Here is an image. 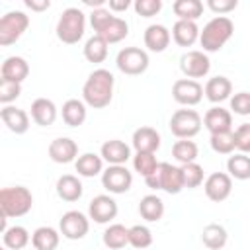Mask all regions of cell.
<instances>
[{
    "label": "cell",
    "instance_id": "obj_1",
    "mask_svg": "<svg viewBox=\"0 0 250 250\" xmlns=\"http://www.w3.org/2000/svg\"><path fill=\"white\" fill-rule=\"evenodd\" d=\"M113 84L115 78L105 68H96L82 86V100L86 105L94 109L107 107L113 100Z\"/></svg>",
    "mask_w": 250,
    "mask_h": 250
},
{
    "label": "cell",
    "instance_id": "obj_2",
    "mask_svg": "<svg viewBox=\"0 0 250 250\" xmlns=\"http://www.w3.org/2000/svg\"><path fill=\"white\" fill-rule=\"evenodd\" d=\"M234 33V23L227 16H215L209 20L201 33H199V43L203 47V53H217L225 47V43L232 37Z\"/></svg>",
    "mask_w": 250,
    "mask_h": 250
},
{
    "label": "cell",
    "instance_id": "obj_3",
    "mask_svg": "<svg viewBox=\"0 0 250 250\" xmlns=\"http://www.w3.org/2000/svg\"><path fill=\"white\" fill-rule=\"evenodd\" d=\"M145 182L150 189H162L170 195H176L186 188L182 166H174L170 162H160L156 166V170L145 178Z\"/></svg>",
    "mask_w": 250,
    "mask_h": 250
},
{
    "label": "cell",
    "instance_id": "obj_4",
    "mask_svg": "<svg viewBox=\"0 0 250 250\" xmlns=\"http://www.w3.org/2000/svg\"><path fill=\"white\" fill-rule=\"evenodd\" d=\"M33 207V195L23 186L14 188H2L0 189V213L8 219L12 217H23Z\"/></svg>",
    "mask_w": 250,
    "mask_h": 250
},
{
    "label": "cell",
    "instance_id": "obj_5",
    "mask_svg": "<svg viewBox=\"0 0 250 250\" xmlns=\"http://www.w3.org/2000/svg\"><path fill=\"white\" fill-rule=\"evenodd\" d=\"M57 37L66 45H74L84 37L86 14L80 8H66L57 21Z\"/></svg>",
    "mask_w": 250,
    "mask_h": 250
},
{
    "label": "cell",
    "instance_id": "obj_6",
    "mask_svg": "<svg viewBox=\"0 0 250 250\" xmlns=\"http://www.w3.org/2000/svg\"><path fill=\"white\" fill-rule=\"evenodd\" d=\"M29 27V16L21 10H12L0 18V45H14Z\"/></svg>",
    "mask_w": 250,
    "mask_h": 250
},
{
    "label": "cell",
    "instance_id": "obj_7",
    "mask_svg": "<svg viewBox=\"0 0 250 250\" xmlns=\"http://www.w3.org/2000/svg\"><path fill=\"white\" fill-rule=\"evenodd\" d=\"M201 115L195 109H178L170 117V131L178 139H191L201 131Z\"/></svg>",
    "mask_w": 250,
    "mask_h": 250
},
{
    "label": "cell",
    "instance_id": "obj_8",
    "mask_svg": "<svg viewBox=\"0 0 250 250\" xmlns=\"http://www.w3.org/2000/svg\"><path fill=\"white\" fill-rule=\"evenodd\" d=\"M148 53L141 47H125L117 53L115 64L123 74L139 76L148 68Z\"/></svg>",
    "mask_w": 250,
    "mask_h": 250
},
{
    "label": "cell",
    "instance_id": "obj_9",
    "mask_svg": "<svg viewBox=\"0 0 250 250\" xmlns=\"http://www.w3.org/2000/svg\"><path fill=\"white\" fill-rule=\"evenodd\" d=\"M102 186L109 193H115V195L125 193L133 186V174L127 170L125 164H121V166H107L102 172Z\"/></svg>",
    "mask_w": 250,
    "mask_h": 250
},
{
    "label": "cell",
    "instance_id": "obj_10",
    "mask_svg": "<svg viewBox=\"0 0 250 250\" xmlns=\"http://www.w3.org/2000/svg\"><path fill=\"white\" fill-rule=\"evenodd\" d=\"M90 217L80 211H66L59 221V230L68 240H80L90 230Z\"/></svg>",
    "mask_w": 250,
    "mask_h": 250
},
{
    "label": "cell",
    "instance_id": "obj_11",
    "mask_svg": "<svg viewBox=\"0 0 250 250\" xmlns=\"http://www.w3.org/2000/svg\"><path fill=\"white\" fill-rule=\"evenodd\" d=\"M180 70L191 80L203 78L211 70V61L203 51H188L180 57Z\"/></svg>",
    "mask_w": 250,
    "mask_h": 250
},
{
    "label": "cell",
    "instance_id": "obj_12",
    "mask_svg": "<svg viewBox=\"0 0 250 250\" xmlns=\"http://www.w3.org/2000/svg\"><path fill=\"white\" fill-rule=\"evenodd\" d=\"M172 98L180 104V105H186V107H191V105H197L203 98V86L197 82V80H191V78H180L174 82L172 86Z\"/></svg>",
    "mask_w": 250,
    "mask_h": 250
},
{
    "label": "cell",
    "instance_id": "obj_13",
    "mask_svg": "<svg viewBox=\"0 0 250 250\" xmlns=\"http://www.w3.org/2000/svg\"><path fill=\"white\" fill-rule=\"evenodd\" d=\"M117 211H119L117 201L105 193L96 195L88 205V217L98 225H105V223L113 221L117 217Z\"/></svg>",
    "mask_w": 250,
    "mask_h": 250
},
{
    "label": "cell",
    "instance_id": "obj_14",
    "mask_svg": "<svg viewBox=\"0 0 250 250\" xmlns=\"http://www.w3.org/2000/svg\"><path fill=\"white\" fill-rule=\"evenodd\" d=\"M203 189H205V195L215 201V203H221L225 201L230 191H232V178L227 174V172H213L207 176V180L203 182Z\"/></svg>",
    "mask_w": 250,
    "mask_h": 250
},
{
    "label": "cell",
    "instance_id": "obj_15",
    "mask_svg": "<svg viewBox=\"0 0 250 250\" xmlns=\"http://www.w3.org/2000/svg\"><path fill=\"white\" fill-rule=\"evenodd\" d=\"M49 158L57 164H68V162H76L78 158V145L68 139V137H59L55 141H51L49 148Z\"/></svg>",
    "mask_w": 250,
    "mask_h": 250
},
{
    "label": "cell",
    "instance_id": "obj_16",
    "mask_svg": "<svg viewBox=\"0 0 250 250\" xmlns=\"http://www.w3.org/2000/svg\"><path fill=\"white\" fill-rule=\"evenodd\" d=\"M203 125L211 135L232 131V113L221 105H213L203 115Z\"/></svg>",
    "mask_w": 250,
    "mask_h": 250
},
{
    "label": "cell",
    "instance_id": "obj_17",
    "mask_svg": "<svg viewBox=\"0 0 250 250\" xmlns=\"http://www.w3.org/2000/svg\"><path fill=\"white\" fill-rule=\"evenodd\" d=\"M100 156L109 164V166H121L131 158V148L127 143L119 141V139H109L102 145L100 148Z\"/></svg>",
    "mask_w": 250,
    "mask_h": 250
},
{
    "label": "cell",
    "instance_id": "obj_18",
    "mask_svg": "<svg viewBox=\"0 0 250 250\" xmlns=\"http://www.w3.org/2000/svg\"><path fill=\"white\" fill-rule=\"evenodd\" d=\"M145 47L152 53H162L168 49L170 41H172V33L166 25L162 23H152L145 29Z\"/></svg>",
    "mask_w": 250,
    "mask_h": 250
},
{
    "label": "cell",
    "instance_id": "obj_19",
    "mask_svg": "<svg viewBox=\"0 0 250 250\" xmlns=\"http://www.w3.org/2000/svg\"><path fill=\"white\" fill-rule=\"evenodd\" d=\"M0 119L16 135H23L29 129V115L16 105H4L0 109Z\"/></svg>",
    "mask_w": 250,
    "mask_h": 250
},
{
    "label": "cell",
    "instance_id": "obj_20",
    "mask_svg": "<svg viewBox=\"0 0 250 250\" xmlns=\"http://www.w3.org/2000/svg\"><path fill=\"white\" fill-rule=\"evenodd\" d=\"M133 148L137 152H156L160 148V133L154 127H139L133 133Z\"/></svg>",
    "mask_w": 250,
    "mask_h": 250
},
{
    "label": "cell",
    "instance_id": "obj_21",
    "mask_svg": "<svg viewBox=\"0 0 250 250\" xmlns=\"http://www.w3.org/2000/svg\"><path fill=\"white\" fill-rule=\"evenodd\" d=\"M203 94L211 104H221L225 100H230L232 82L227 76H213V78L207 80V84L203 88Z\"/></svg>",
    "mask_w": 250,
    "mask_h": 250
},
{
    "label": "cell",
    "instance_id": "obj_22",
    "mask_svg": "<svg viewBox=\"0 0 250 250\" xmlns=\"http://www.w3.org/2000/svg\"><path fill=\"white\" fill-rule=\"evenodd\" d=\"M0 74L4 80H10V82H18L21 84L27 76H29V64L23 57H8L4 62H2V68H0Z\"/></svg>",
    "mask_w": 250,
    "mask_h": 250
},
{
    "label": "cell",
    "instance_id": "obj_23",
    "mask_svg": "<svg viewBox=\"0 0 250 250\" xmlns=\"http://www.w3.org/2000/svg\"><path fill=\"white\" fill-rule=\"evenodd\" d=\"M57 105L53 100H47V98H37L33 100L31 104V119L41 125V127H49L55 123L57 119Z\"/></svg>",
    "mask_w": 250,
    "mask_h": 250
},
{
    "label": "cell",
    "instance_id": "obj_24",
    "mask_svg": "<svg viewBox=\"0 0 250 250\" xmlns=\"http://www.w3.org/2000/svg\"><path fill=\"white\" fill-rule=\"evenodd\" d=\"M201 29L197 27L195 21H186V20H178L172 25V39L180 45V47H191L197 39H199Z\"/></svg>",
    "mask_w": 250,
    "mask_h": 250
},
{
    "label": "cell",
    "instance_id": "obj_25",
    "mask_svg": "<svg viewBox=\"0 0 250 250\" xmlns=\"http://www.w3.org/2000/svg\"><path fill=\"white\" fill-rule=\"evenodd\" d=\"M61 115H62V121L68 127H80L86 121V115H88V109H86L84 100H76V98L66 100L62 104Z\"/></svg>",
    "mask_w": 250,
    "mask_h": 250
},
{
    "label": "cell",
    "instance_id": "obj_26",
    "mask_svg": "<svg viewBox=\"0 0 250 250\" xmlns=\"http://www.w3.org/2000/svg\"><path fill=\"white\" fill-rule=\"evenodd\" d=\"M82 191H84L82 182L72 174H64L57 180V195L62 201H70V203L78 201L82 197Z\"/></svg>",
    "mask_w": 250,
    "mask_h": 250
},
{
    "label": "cell",
    "instance_id": "obj_27",
    "mask_svg": "<svg viewBox=\"0 0 250 250\" xmlns=\"http://www.w3.org/2000/svg\"><path fill=\"white\" fill-rule=\"evenodd\" d=\"M74 168H76L78 176L94 178V176L104 172V158L100 154H96V152H84V154H80L76 158Z\"/></svg>",
    "mask_w": 250,
    "mask_h": 250
},
{
    "label": "cell",
    "instance_id": "obj_28",
    "mask_svg": "<svg viewBox=\"0 0 250 250\" xmlns=\"http://www.w3.org/2000/svg\"><path fill=\"white\" fill-rule=\"evenodd\" d=\"M61 242V232L53 227H39L31 234V244L35 250H57Z\"/></svg>",
    "mask_w": 250,
    "mask_h": 250
},
{
    "label": "cell",
    "instance_id": "obj_29",
    "mask_svg": "<svg viewBox=\"0 0 250 250\" xmlns=\"http://www.w3.org/2000/svg\"><path fill=\"white\" fill-rule=\"evenodd\" d=\"M139 215H141L145 221H148V223L160 221L162 215H164V201H162L158 195H154V193L145 195V197L141 199V203H139Z\"/></svg>",
    "mask_w": 250,
    "mask_h": 250
},
{
    "label": "cell",
    "instance_id": "obj_30",
    "mask_svg": "<svg viewBox=\"0 0 250 250\" xmlns=\"http://www.w3.org/2000/svg\"><path fill=\"white\" fill-rule=\"evenodd\" d=\"M201 240L203 244L209 248V250H221L227 240H229V234H227V229L223 225H217V223H209L203 227L201 230Z\"/></svg>",
    "mask_w": 250,
    "mask_h": 250
},
{
    "label": "cell",
    "instance_id": "obj_31",
    "mask_svg": "<svg viewBox=\"0 0 250 250\" xmlns=\"http://www.w3.org/2000/svg\"><path fill=\"white\" fill-rule=\"evenodd\" d=\"M104 244L111 250H121L129 244V229L115 223V225H109L105 230H104V236H102Z\"/></svg>",
    "mask_w": 250,
    "mask_h": 250
},
{
    "label": "cell",
    "instance_id": "obj_32",
    "mask_svg": "<svg viewBox=\"0 0 250 250\" xmlns=\"http://www.w3.org/2000/svg\"><path fill=\"white\" fill-rule=\"evenodd\" d=\"M172 10L178 16V20L197 21L203 14V2L201 0H176L172 4Z\"/></svg>",
    "mask_w": 250,
    "mask_h": 250
},
{
    "label": "cell",
    "instance_id": "obj_33",
    "mask_svg": "<svg viewBox=\"0 0 250 250\" xmlns=\"http://www.w3.org/2000/svg\"><path fill=\"white\" fill-rule=\"evenodd\" d=\"M98 35L104 37V39L107 41V45H111V43H119V41H123V39L129 35V23H127L123 18L113 16L111 21H109Z\"/></svg>",
    "mask_w": 250,
    "mask_h": 250
},
{
    "label": "cell",
    "instance_id": "obj_34",
    "mask_svg": "<svg viewBox=\"0 0 250 250\" xmlns=\"http://www.w3.org/2000/svg\"><path fill=\"white\" fill-rule=\"evenodd\" d=\"M227 172L234 180H250V156L244 152L230 154L227 160Z\"/></svg>",
    "mask_w": 250,
    "mask_h": 250
},
{
    "label": "cell",
    "instance_id": "obj_35",
    "mask_svg": "<svg viewBox=\"0 0 250 250\" xmlns=\"http://www.w3.org/2000/svg\"><path fill=\"white\" fill-rule=\"evenodd\" d=\"M84 57L88 62H104L107 59V41L100 35H92L84 45Z\"/></svg>",
    "mask_w": 250,
    "mask_h": 250
},
{
    "label": "cell",
    "instance_id": "obj_36",
    "mask_svg": "<svg viewBox=\"0 0 250 250\" xmlns=\"http://www.w3.org/2000/svg\"><path fill=\"white\" fill-rule=\"evenodd\" d=\"M2 240H4V246L10 248V250H21L29 244L31 236L27 232L25 227H20V225H14L10 227L6 232H2Z\"/></svg>",
    "mask_w": 250,
    "mask_h": 250
},
{
    "label": "cell",
    "instance_id": "obj_37",
    "mask_svg": "<svg viewBox=\"0 0 250 250\" xmlns=\"http://www.w3.org/2000/svg\"><path fill=\"white\" fill-rule=\"evenodd\" d=\"M197 154H199V148H197V145H195L193 141H189V139H180V141H176L174 146H172V156H174L182 166H184V164H189V162H195Z\"/></svg>",
    "mask_w": 250,
    "mask_h": 250
},
{
    "label": "cell",
    "instance_id": "obj_38",
    "mask_svg": "<svg viewBox=\"0 0 250 250\" xmlns=\"http://www.w3.org/2000/svg\"><path fill=\"white\" fill-rule=\"evenodd\" d=\"M211 148L217 154H232L236 145H234V131H227V133H215L209 139Z\"/></svg>",
    "mask_w": 250,
    "mask_h": 250
},
{
    "label": "cell",
    "instance_id": "obj_39",
    "mask_svg": "<svg viewBox=\"0 0 250 250\" xmlns=\"http://www.w3.org/2000/svg\"><path fill=\"white\" fill-rule=\"evenodd\" d=\"M129 244L135 250H143L148 248L152 244V232L146 225H135L129 229Z\"/></svg>",
    "mask_w": 250,
    "mask_h": 250
},
{
    "label": "cell",
    "instance_id": "obj_40",
    "mask_svg": "<svg viewBox=\"0 0 250 250\" xmlns=\"http://www.w3.org/2000/svg\"><path fill=\"white\" fill-rule=\"evenodd\" d=\"M158 164H160V162L156 160V156H154L152 152H137V154L133 156V168H135V172H139L143 178L150 176V174L156 170Z\"/></svg>",
    "mask_w": 250,
    "mask_h": 250
},
{
    "label": "cell",
    "instance_id": "obj_41",
    "mask_svg": "<svg viewBox=\"0 0 250 250\" xmlns=\"http://www.w3.org/2000/svg\"><path fill=\"white\" fill-rule=\"evenodd\" d=\"M182 172H184V186H186L188 189L199 188V186L203 184V168H201L197 162L184 164V166H182Z\"/></svg>",
    "mask_w": 250,
    "mask_h": 250
},
{
    "label": "cell",
    "instance_id": "obj_42",
    "mask_svg": "<svg viewBox=\"0 0 250 250\" xmlns=\"http://www.w3.org/2000/svg\"><path fill=\"white\" fill-rule=\"evenodd\" d=\"M20 94H21V84L0 78V102L4 105H10L16 98H20Z\"/></svg>",
    "mask_w": 250,
    "mask_h": 250
},
{
    "label": "cell",
    "instance_id": "obj_43",
    "mask_svg": "<svg viewBox=\"0 0 250 250\" xmlns=\"http://www.w3.org/2000/svg\"><path fill=\"white\" fill-rule=\"evenodd\" d=\"M113 16H115V14L109 12V8H98V10H92V14H90V23H92L96 35H98V33L111 21Z\"/></svg>",
    "mask_w": 250,
    "mask_h": 250
},
{
    "label": "cell",
    "instance_id": "obj_44",
    "mask_svg": "<svg viewBox=\"0 0 250 250\" xmlns=\"http://www.w3.org/2000/svg\"><path fill=\"white\" fill-rule=\"evenodd\" d=\"M135 12L143 18H152L162 10V0H137L133 4Z\"/></svg>",
    "mask_w": 250,
    "mask_h": 250
},
{
    "label": "cell",
    "instance_id": "obj_45",
    "mask_svg": "<svg viewBox=\"0 0 250 250\" xmlns=\"http://www.w3.org/2000/svg\"><path fill=\"white\" fill-rule=\"evenodd\" d=\"M230 109L236 115H250V92H238L230 96Z\"/></svg>",
    "mask_w": 250,
    "mask_h": 250
},
{
    "label": "cell",
    "instance_id": "obj_46",
    "mask_svg": "<svg viewBox=\"0 0 250 250\" xmlns=\"http://www.w3.org/2000/svg\"><path fill=\"white\" fill-rule=\"evenodd\" d=\"M234 145L240 152L248 154L250 152V123H242L234 131Z\"/></svg>",
    "mask_w": 250,
    "mask_h": 250
},
{
    "label": "cell",
    "instance_id": "obj_47",
    "mask_svg": "<svg viewBox=\"0 0 250 250\" xmlns=\"http://www.w3.org/2000/svg\"><path fill=\"white\" fill-rule=\"evenodd\" d=\"M236 6H238V0H207V8L219 16L236 10Z\"/></svg>",
    "mask_w": 250,
    "mask_h": 250
},
{
    "label": "cell",
    "instance_id": "obj_48",
    "mask_svg": "<svg viewBox=\"0 0 250 250\" xmlns=\"http://www.w3.org/2000/svg\"><path fill=\"white\" fill-rule=\"evenodd\" d=\"M25 6L29 10H33V12H43V10H49L51 8V2L49 0H41V2H37V0H25Z\"/></svg>",
    "mask_w": 250,
    "mask_h": 250
},
{
    "label": "cell",
    "instance_id": "obj_49",
    "mask_svg": "<svg viewBox=\"0 0 250 250\" xmlns=\"http://www.w3.org/2000/svg\"><path fill=\"white\" fill-rule=\"evenodd\" d=\"M131 6L129 0H109V12H125Z\"/></svg>",
    "mask_w": 250,
    "mask_h": 250
},
{
    "label": "cell",
    "instance_id": "obj_50",
    "mask_svg": "<svg viewBox=\"0 0 250 250\" xmlns=\"http://www.w3.org/2000/svg\"><path fill=\"white\" fill-rule=\"evenodd\" d=\"M0 250H8V248H6V246H4V248H0Z\"/></svg>",
    "mask_w": 250,
    "mask_h": 250
}]
</instances>
